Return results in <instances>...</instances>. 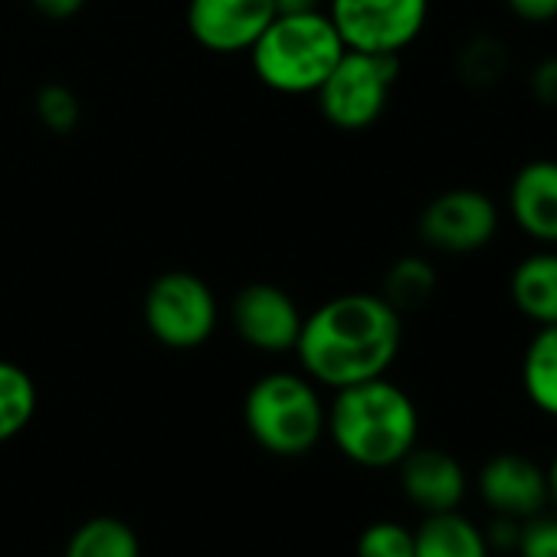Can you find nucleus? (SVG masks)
<instances>
[{"label":"nucleus","instance_id":"obj_3","mask_svg":"<svg viewBox=\"0 0 557 557\" xmlns=\"http://www.w3.org/2000/svg\"><path fill=\"white\" fill-rule=\"evenodd\" d=\"M345 44L325 11L275 14L249 47L256 79L283 96H315L342 60Z\"/></svg>","mask_w":557,"mask_h":557},{"label":"nucleus","instance_id":"obj_25","mask_svg":"<svg viewBox=\"0 0 557 557\" xmlns=\"http://www.w3.org/2000/svg\"><path fill=\"white\" fill-rule=\"evenodd\" d=\"M505 8L524 24H550V21H557V0H505Z\"/></svg>","mask_w":557,"mask_h":557},{"label":"nucleus","instance_id":"obj_11","mask_svg":"<svg viewBox=\"0 0 557 557\" xmlns=\"http://www.w3.org/2000/svg\"><path fill=\"white\" fill-rule=\"evenodd\" d=\"M479 498L502 518L528 521L544 511L550 502L547 469L521 453H498L492 456L475 479Z\"/></svg>","mask_w":557,"mask_h":557},{"label":"nucleus","instance_id":"obj_8","mask_svg":"<svg viewBox=\"0 0 557 557\" xmlns=\"http://www.w3.org/2000/svg\"><path fill=\"white\" fill-rule=\"evenodd\" d=\"M420 239L449 256H466L485 249L498 233V207L488 194L475 187H453L436 194L420 220H417Z\"/></svg>","mask_w":557,"mask_h":557},{"label":"nucleus","instance_id":"obj_16","mask_svg":"<svg viewBox=\"0 0 557 557\" xmlns=\"http://www.w3.org/2000/svg\"><path fill=\"white\" fill-rule=\"evenodd\" d=\"M521 387L528 400L557 420V325H541L521 358Z\"/></svg>","mask_w":557,"mask_h":557},{"label":"nucleus","instance_id":"obj_13","mask_svg":"<svg viewBox=\"0 0 557 557\" xmlns=\"http://www.w3.org/2000/svg\"><path fill=\"white\" fill-rule=\"evenodd\" d=\"M508 213L518 230L544 246H557V161L534 158L508 184Z\"/></svg>","mask_w":557,"mask_h":557},{"label":"nucleus","instance_id":"obj_1","mask_svg":"<svg viewBox=\"0 0 557 557\" xmlns=\"http://www.w3.org/2000/svg\"><path fill=\"white\" fill-rule=\"evenodd\" d=\"M400 312L384 296L345 293L302 319L296 358L306 377L342 391L384 377L400 355Z\"/></svg>","mask_w":557,"mask_h":557},{"label":"nucleus","instance_id":"obj_15","mask_svg":"<svg viewBox=\"0 0 557 557\" xmlns=\"http://www.w3.org/2000/svg\"><path fill=\"white\" fill-rule=\"evenodd\" d=\"M417 557H492L485 531L456 511H433L413 531Z\"/></svg>","mask_w":557,"mask_h":557},{"label":"nucleus","instance_id":"obj_2","mask_svg":"<svg viewBox=\"0 0 557 557\" xmlns=\"http://www.w3.org/2000/svg\"><path fill=\"white\" fill-rule=\"evenodd\" d=\"M325 433L348 462L361 469H397L417 446L420 413L413 397L384 374L335 391Z\"/></svg>","mask_w":557,"mask_h":557},{"label":"nucleus","instance_id":"obj_14","mask_svg":"<svg viewBox=\"0 0 557 557\" xmlns=\"http://www.w3.org/2000/svg\"><path fill=\"white\" fill-rule=\"evenodd\" d=\"M515 309L541 325H557V249H537L524 256L508 278Z\"/></svg>","mask_w":557,"mask_h":557},{"label":"nucleus","instance_id":"obj_9","mask_svg":"<svg viewBox=\"0 0 557 557\" xmlns=\"http://www.w3.org/2000/svg\"><path fill=\"white\" fill-rule=\"evenodd\" d=\"M302 309L299 302L272 283H249L230 302V325L233 332L262 355H289L296 351L302 332Z\"/></svg>","mask_w":557,"mask_h":557},{"label":"nucleus","instance_id":"obj_19","mask_svg":"<svg viewBox=\"0 0 557 557\" xmlns=\"http://www.w3.org/2000/svg\"><path fill=\"white\" fill-rule=\"evenodd\" d=\"M440 275L433 269L430 259L423 256H400L387 275H384V299L397 309V312H413L420 306H426L436 296Z\"/></svg>","mask_w":557,"mask_h":557},{"label":"nucleus","instance_id":"obj_7","mask_svg":"<svg viewBox=\"0 0 557 557\" xmlns=\"http://www.w3.org/2000/svg\"><path fill=\"white\" fill-rule=\"evenodd\" d=\"M345 50L400 57L426 27L430 0H329Z\"/></svg>","mask_w":557,"mask_h":557},{"label":"nucleus","instance_id":"obj_23","mask_svg":"<svg viewBox=\"0 0 557 557\" xmlns=\"http://www.w3.org/2000/svg\"><path fill=\"white\" fill-rule=\"evenodd\" d=\"M515 550L518 557H557V515H534L521 521Z\"/></svg>","mask_w":557,"mask_h":557},{"label":"nucleus","instance_id":"obj_5","mask_svg":"<svg viewBox=\"0 0 557 557\" xmlns=\"http://www.w3.org/2000/svg\"><path fill=\"white\" fill-rule=\"evenodd\" d=\"M397 76H400L397 57L345 50L335 70L329 73V79L315 92L325 122L342 132L371 128L384 115Z\"/></svg>","mask_w":557,"mask_h":557},{"label":"nucleus","instance_id":"obj_21","mask_svg":"<svg viewBox=\"0 0 557 557\" xmlns=\"http://www.w3.org/2000/svg\"><path fill=\"white\" fill-rule=\"evenodd\" d=\"M37 115H40V122H44L50 132L66 135V132H73V128L79 125L83 109H79V99H76L66 86L50 83V86H44L40 96H37Z\"/></svg>","mask_w":557,"mask_h":557},{"label":"nucleus","instance_id":"obj_12","mask_svg":"<svg viewBox=\"0 0 557 557\" xmlns=\"http://www.w3.org/2000/svg\"><path fill=\"white\" fill-rule=\"evenodd\" d=\"M400 488L404 495L426 515L433 511H456L469 492L466 469L446 449H420L413 446L400 459Z\"/></svg>","mask_w":557,"mask_h":557},{"label":"nucleus","instance_id":"obj_4","mask_svg":"<svg viewBox=\"0 0 557 557\" xmlns=\"http://www.w3.org/2000/svg\"><path fill=\"white\" fill-rule=\"evenodd\" d=\"M325 417L329 407L322 404L315 381L293 371L259 377L243 400V420L256 446L286 459L306 456L322 443Z\"/></svg>","mask_w":557,"mask_h":557},{"label":"nucleus","instance_id":"obj_26","mask_svg":"<svg viewBox=\"0 0 557 557\" xmlns=\"http://www.w3.org/2000/svg\"><path fill=\"white\" fill-rule=\"evenodd\" d=\"M30 4L37 14H44L50 21H70L86 8V0H30Z\"/></svg>","mask_w":557,"mask_h":557},{"label":"nucleus","instance_id":"obj_22","mask_svg":"<svg viewBox=\"0 0 557 557\" xmlns=\"http://www.w3.org/2000/svg\"><path fill=\"white\" fill-rule=\"evenodd\" d=\"M459 70L472 86H492L505 70V50L498 40H472L459 53Z\"/></svg>","mask_w":557,"mask_h":557},{"label":"nucleus","instance_id":"obj_10","mask_svg":"<svg viewBox=\"0 0 557 557\" xmlns=\"http://www.w3.org/2000/svg\"><path fill=\"white\" fill-rule=\"evenodd\" d=\"M275 17V0H190L187 30L210 53H249Z\"/></svg>","mask_w":557,"mask_h":557},{"label":"nucleus","instance_id":"obj_28","mask_svg":"<svg viewBox=\"0 0 557 557\" xmlns=\"http://www.w3.org/2000/svg\"><path fill=\"white\" fill-rule=\"evenodd\" d=\"M547 488H550V502L557 505V456H554V462L547 469Z\"/></svg>","mask_w":557,"mask_h":557},{"label":"nucleus","instance_id":"obj_24","mask_svg":"<svg viewBox=\"0 0 557 557\" xmlns=\"http://www.w3.org/2000/svg\"><path fill=\"white\" fill-rule=\"evenodd\" d=\"M528 86H531V96H534L541 106H547V109H557V57H547V60H541V63L531 70V79H528Z\"/></svg>","mask_w":557,"mask_h":557},{"label":"nucleus","instance_id":"obj_6","mask_svg":"<svg viewBox=\"0 0 557 557\" xmlns=\"http://www.w3.org/2000/svg\"><path fill=\"white\" fill-rule=\"evenodd\" d=\"M220 322L213 289L194 272H164L145 293V325L171 351H190L210 342Z\"/></svg>","mask_w":557,"mask_h":557},{"label":"nucleus","instance_id":"obj_18","mask_svg":"<svg viewBox=\"0 0 557 557\" xmlns=\"http://www.w3.org/2000/svg\"><path fill=\"white\" fill-rule=\"evenodd\" d=\"M37 400L40 397L34 377L14 361H0V446L21 436L34 423Z\"/></svg>","mask_w":557,"mask_h":557},{"label":"nucleus","instance_id":"obj_20","mask_svg":"<svg viewBox=\"0 0 557 557\" xmlns=\"http://www.w3.org/2000/svg\"><path fill=\"white\" fill-rule=\"evenodd\" d=\"M358 557H417L413 531L397 521H374L358 537Z\"/></svg>","mask_w":557,"mask_h":557},{"label":"nucleus","instance_id":"obj_27","mask_svg":"<svg viewBox=\"0 0 557 557\" xmlns=\"http://www.w3.org/2000/svg\"><path fill=\"white\" fill-rule=\"evenodd\" d=\"M322 11V0H275V14H309Z\"/></svg>","mask_w":557,"mask_h":557},{"label":"nucleus","instance_id":"obj_17","mask_svg":"<svg viewBox=\"0 0 557 557\" xmlns=\"http://www.w3.org/2000/svg\"><path fill=\"white\" fill-rule=\"evenodd\" d=\"M63 557H141V541L128 521L99 515L73 531Z\"/></svg>","mask_w":557,"mask_h":557}]
</instances>
